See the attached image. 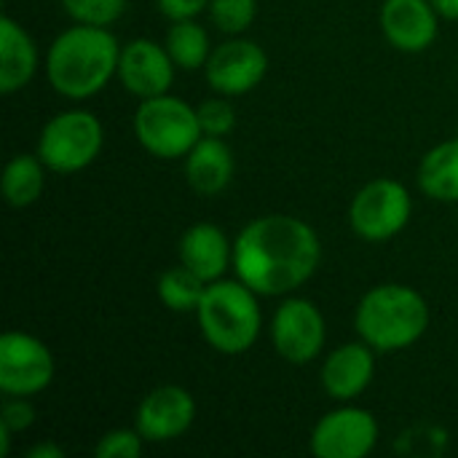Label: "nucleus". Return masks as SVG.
Listing matches in <instances>:
<instances>
[{"instance_id":"f257e3e1","label":"nucleus","mask_w":458,"mask_h":458,"mask_svg":"<svg viewBox=\"0 0 458 458\" xmlns=\"http://www.w3.org/2000/svg\"><path fill=\"white\" fill-rule=\"evenodd\" d=\"M322 263L317 231L293 215L250 220L233 242V271L260 298H287L301 290Z\"/></svg>"},{"instance_id":"f03ea898","label":"nucleus","mask_w":458,"mask_h":458,"mask_svg":"<svg viewBox=\"0 0 458 458\" xmlns=\"http://www.w3.org/2000/svg\"><path fill=\"white\" fill-rule=\"evenodd\" d=\"M121 43L107 27L72 24L59 32L46 51V78L64 99L97 97L118 78Z\"/></svg>"},{"instance_id":"7ed1b4c3","label":"nucleus","mask_w":458,"mask_h":458,"mask_svg":"<svg viewBox=\"0 0 458 458\" xmlns=\"http://www.w3.org/2000/svg\"><path fill=\"white\" fill-rule=\"evenodd\" d=\"M354 330L381 354L411 349L429 330V303L408 284H376L357 303Z\"/></svg>"},{"instance_id":"20e7f679","label":"nucleus","mask_w":458,"mask_h":458,"mask_svg":"<svg viewBox=\"0 0 458 458\" xmlns=\"http://www.w3.org/2000/svg\"><path fill=\"white\" fill-rule=\"evenodd\" d=\"M258 298L260 295L242 279L223 276L217 282H209L196 309L204 341L225 357L250 352L263 330Z\"/></svg>"},{"instance_id":"39448f33","label":"nucleus","mask_w":458,"mask_h":458,"mask_svg":"<svg viewBox=\"0 0 458 458\" xmlns=\"http://www.w3.org/2000/svg\"><path fill=\"white\" fill-rule=\"evenodd\" d=\"M105 145L102 121L89 110H64L51 115L40 134L35 153L56 174H75L97 161Z\"/></svg>"},{"instance_id":"423d86ee","label":"nucleus","mask_w":458,"mask_h":458,"mask_svg":"<svg viewBox=\"0 0 458 458\" xmlns=\"http://www.w3.org/2000/svg\"><path fill=\"white\" fill-rule=\"evenodd\" d=\"M134 134L137 142L156 158H185L204 137L199 110L172 94L140 99L134 113Z\"/></svg>"},{"instance_id":"0eeeda50","label":"nucleus","mask_w":458,"mask_h":458,"mask_svg":"<svg viewBox=\"0 0 458 458\" xmlns=\"http://www.w3.org/2000/svg\"><path fill=\"white\" fill-rule=\"evenodd\" d=\"M413 201L400 180L378 177L362 185L349 207L352 231L365 242H389L411 223Z\"/></svg>"},{"instance_id":"6e6552de","label":"nucleus","mask_w":458,"mask_h":458,"mask_svg":"<svg viewBox=\"0 0 458 458\" xmlns=\"http://www.w3.org/2000/svg\"><path fill=\"white\" fill-rule=\"evenodd\" d=\"M56 373L48 346L21 330L0 338V392L5 397H35L51 386Z\"/></svg>"},{"instance_id":"1a4fd4ad","label":"nucleus","mask_w":458,"mask_h":458,"mask_svg":"<svg viewBox=\"0 0 458 458\" xmlns=\"http://www.w3.org/2000/svg\"><path fill=\"white\" fill-rule=\"evenodd\" d=\"M327 341V325L319 306L301 295H287L271 319V344L293 365L314 362Z\"/></svg>"},{"instance_id":"9d476101","label":"nucleus","mask_w":458,"mask_h":458,"mask_svg":"<svg viewBox=\"0 0 458 458\" xmlns=\"http://www.w3.org/2000/svg\"><path fill=\"white\" fill-rule=\"evenodd\" d=\"M378 445V421L370 411L344 403L317 421L309 448L317 458H365Z\"/></svg>"},{"instance_id":"9b49d317","label":"nucleus","mask_w":458,"mask_h":458,"mask_svg":"<svg viewBox=\"0 0 458 458\" xmlns=\"http://www.w3.org/2000/svg\"><path fill=\"white\" fill-rule=\"evenodd\" d=\"M266 72H268V56L263 46L242 35L215 46L209 62L204 64V78L209 89L223 97L250 94L263 83Z\"/></svg>"},{"instance_id":"f8f14e48","label":"nucleus","mask_w":458,"mask_h":458,"mask_svg":"<svg viewBox=\"0 0 458 458\" xmlns=\"http://www.w3.org/2000/svg\"><path fill=\"white\" fill-rule=\"evenodd\" d=\"M196 421V400L185 386L164 384L148 392L137 408L134 427L145 443H172L182 437Z\"/></svg>"},{"instance_id":"ddd939ff","label":"nucleus","mask_w":458,"mask_h":458,"mask_svg":"<svg viewBox=\"0 0 458 458\" xmlns=\"http://www.w3.org/2000/svg\"><path fill=\"white\" fill-rule=\"evenodd\" d=\"M174 70H177V64L169 56L166 46H161V43L137 38V40L121 46L118 81L137 99L169 94L172 83H174Z\"/></svg>"},{"instance_id":"4468645a","label":"nucleus","mask_w":458,"mask_h":458,"mask_svg":"<svg viewBox=\"0 0 458 458\" xmlns=\"http://www.w3.org/2000/svg\"><path fill=\"white\" fill-rule=\"evenodd\" d=\"M440 19L429 0H384L378 13L384 38L405 54L427 51L437 40Z\"/></svg>"},{"instance_id":"2eb2a0df","label":"nucleus","mask_w":458,"mask_h":458,"mask_svg":"<svg viewBox=\"0 0 458 458\" xmlns=\"http://www.w3.org/2000/svg\"><path fill=\"white\" fill-rule=\"evenodd\" d=\"M376 349H370L365 341L344 344L333 349L319 373V384L335 403H354L365 389L373 384L376 376Z\"/></svg>"},{"instance_id":"dca6fc26","label":"nucleus","mask_w":458,"mask_h":458,"mask_svg":"<svg viewBox=\"0 0 458 458\" xmlns=\"http://www.w3.org/2000/svg\"><path fill=\"white\" fill-rule=\"evenodd\" d=\"M180 263L199 279L217 282L233 268V242L215 223H196L180 239Z\"/></svg>"},{"instance_id":"f3484780","label":"nucleus","mask_w":458,"mask_h":458,"mask_svg":"<svg viewBox=\"0 0 458 458\" xmlns=\"http://www.w3.org/2000/svg\"><path fill=\"white\" fill-rule=\"evenodd\" d=\"M236 172V161L223 137H201L185 156V180L199 196L223 193Z\"/></svg>"},{"instance_id":"a211bd4d","label":"nucleus","mask_w":458,"mask_h":458,"mask_svg":"<svg viewBox=\"0 0 458 458\" xmlns=\"http://www.w3.org/2000/svg\"><path fill=\"white\" fill-rule=\"evenodd\" d=\"M40 56L32 35L11 16L0 19V91L16 94L38 72Z\"/></svg>"},{"instance_id":"6ab92c4d","label":"nucleus","mask_w":458,"mask_h":458,"mask_svg":"<svg viewBox=\"0 0 458 458\" xmlns=\"http://www.w3.org/2000/svg\"><path fill=\"white\" fill-rule=\"evenodd\" d=\"M419 188L424 196L451 204L458 201V140L435 145L419 164Z\"/></svg>"},{"instance_id":"aec40b11","label":"nucleus","mask_w":458,"mask_h":458,"mask_svg":"<svg viewBox=\"0 0 458 458\" xmlns=\"http://www.w3.org/2000/svg\"><path fill=\"white\" fill-rule=\"evenodd\" d=\"M46 172L48 166L40 161L38 153H19L3 169V199L11 209L32 207L46 191Z\"/></svg>"},{"instance_id":"412c9836","label":"nucleus","mask_w":458,"mask_h":458,"mask_svg":"<svg viewBox=\"0 0 458 458\" xmlns=\"http://www.w3.org/2000/svg\"><path fill=\"white\" fill-rule=\"evenodd\" d=\"M164 46L180 70H204V64L209 62V54H212L209 32L196 19L172 21L169 32L164 38Z\"/></svg>"},{"instance_id":"4be33fe9","label":"nucleus","mask_w":458,"mask_h":458,"mask_svg":"<svg viewBox=\"0 0 458 458\" xmlns=\"http://www.w3.org/2000/svg\"><path fill=\"white\" fill-rule=\"evenodd\" d=\"M158 301L174 311V314H196L204 293H207V282L199 279L191 268H185L182 263L174 268H166L158 276Z\"/></svg>"},{"instance_id":"5701e85b","label":"nucleus","mask_w":458,"mask_h":458,"mask_svg":"<svg viewBox=\"0 0 458 458\" xmlns=\"http://www.w3.org/2000/svg\"><path fill=\"white\" fill-rule=\"evenodd\" d=\"M258 16V0H212L209 3V19L212 24L228 35H244Z\"/></svg>"},{"instance_id":"b1692460","label":"nucleus","mask_w":458,"mask_h":458,"mask_svg":"<svg viewBox=\"0 0 458 458\" xmlns=\"http://www.w3.org/2000/svg\"><path fill=\"white\" fill-rule=\"evenodd\" d=\"M64 13L78 24L110 27L126 11V0H59Z\"/></svg>"},{"instance_id":"393cba45","label":"nucleus","mask_w":458,"mask_h":458,"mask_svg":"<svg viewBox=\"0 0 458 458\" xmlns=\"http://www.w3.org/2000/svg\"><path fill=\"white\" fill-rule=\"evenodd\" d=\"M231 97H212L201 102L199 110V126L204 137H228L236 129V110L228 102Z\"/></svg>"},{"instance_id":"a878e982","label":"nucleus","mask_w":458,"mask_h":458,"mask_svg":"<svg viewBox=\"0 0 458 458\" xmlns=\"http://www.w3.org/2000/svg\"><path fill=\"white\" fill-rule=\"evenodd\" d=\"M145 451V437L134 429H110L99 437L94 456L97 458H140Z\"/></svg>"},{"instance_id":"bb28decb","label":"nucleus","mask_w":458,"mask_h":458,"mask_svg":"<svg viewBox=\"0 0 458 458\" xmlns=\"http://www.w3.org/2000/svg\"><path fill=\"white\" fill-rule=\"evenodd\" d=\"M30 397H5L3 403V416H0V427H5L8 432H24L32 427L35 421V411L27 403Z\"/></svg>"},{"instance_id":"cd10ccee","label":"nucleus","mask_w":458,"mask_h":458,"mask_svg":"<svg viewBox=\"0 0 458 458\" xmlns=\"http://www.w3.org/2000/svg\"><path fill=\"white\" fill-rule=\"evenodd\" d=\"M156 3L169 21H180V19H196L201 11H209L212 0H156Z\"/></svg>"},{"instance_id":"c85d7f7f","label":"nucleus","mask_w":458,"mask_h":458,"mask_svg":"<svg viewBox=\"0 0 458 458\" xmlns=\"http://www.w3.org/2000/svg\"><path fill=\"white\" fill-rule=\"evenodd\" d=\"M27 458H64V451L54 443H38L27 451Z\"/></svg>"},{"instance_id":"c756f323","label":"nucleus","mask_w":458,"mask_h":458,"mask_svg":"<svg viewBox=\"0 0 458 458\" xmlns=\"http://www.w3.org/2000/svg\"><path fill=\"white\" fill-rule=\"evenodd\" d=\"M435 5V11L443 16V19H451L458 21V0H429Z\"/></svg>"}]
</instances>
